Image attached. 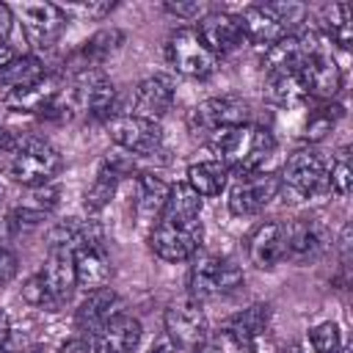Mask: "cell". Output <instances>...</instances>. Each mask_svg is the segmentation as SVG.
<instances>
[{
	"label": "cell",
	"instance_id": "d590c367",
	"mask_svg": "<svg viewBox=\"0 0 353 353\" xmlns=\"http://www.w3.org/2000/svg\"><path fill=\"white\" fill-rule=\"evenodd\" d=\"M63 8V14L69 17V14H74V17H80V19H102L105 14H110L113 8H116V3H66V6H61Z\"/></svg>",
	"mask_w": 353,
	"mask_h": 353
},
{
	"label": "cell",
	"instance_id": "cb8c5ba5",
	"mask_svg": "<svg viewBox=\"0 0 353 353\" xmlns=\"http://www.w3.org/2000/svg\"><path fill=\"white\" fill-rule=\"evenodd\" d=\"M265 97L279 108H298L309 99L301 69H273L265 72Z\"/></svg>",
	"mask_w": 353,
	"mask_h": 353
},
{
	"label": "cell",
	"instance_id": "8d00e7d4",
	"mask_svg": "<svg viewBox=\"0 0 353 353\" xmlns=\"http://www.w3.org/2000/svg\"><path fill=\"white\" fill-rule=\"evenodd\" d=\"M163 8L168 11V14H174V17H179V19H201L204 14H207V6L204 3H199V0H193V3H163Z\"/></svg>",
	"mask_w": 353,
	"mask_h": 353
},
{
	"label": "cell",
	"instance_id": "e575fe53",
	"mask_svg": "<svg viewBox=\"0 0 353 353\" xmlns=\"http://www.w3.org/2000/svg\"><path fill=\"white\" fill-rule=\"evenodd\" d=\"M265 8L276 17V22H279L287 33H290L292 25L303 22V17H306V6H301V3H265Z\"/></svg>",
	"mask_w": 353,
	"mask_h": 353
},
{
	"label": "cell",
	"instance_id": "5b68a950",
	"mask_svg": "<svg viewBox=\"0 0 353 353\" xmlns=\"http://www.w3.org/2000/svg\"><path fill=\"white\" fill-rule=\"evenodd\" d=\"M165 55L179 74L193 80H204L218 69V58L204 47L196 28H176L165 41Z\"/></svg>",
	"mask_w": 353,
	"mask_h": 353
},
{
	"label": "cell",
	"instance_id": "8992f818",
	"mask_svg": "<svg viewBox=\"0 0 353 353\" xmlns=\"http://www.w3.org/2000/svg\"><path fill=\"white\" fill-rule=\"evenodd\" d=\"M279 176H281V185H287L292 193H298L303 199L328 190V163L312 146L295 149L287 157V163H284Z\"/></svg>",
	"mask_w": 353,
	"mask_h": 353
},
{
	"label": "cell",
	"instance_id": "f35d334b",
	"mask_svg": "<svg viewBox=\"0 0 353 353\" xmlns=\"http://www.w3.org/2000/svg\"><path fill=\"white\" fill-rule=\"evenodd\" d=\"M61 353H91V345H88V336L80 334V336H72L69 342L61 345Z\"/></svg>",
	"mask_w": 353,
	"mask_h": 353
},
{
	"label": "cell",
	"instance_id": "e0dca14e",
	"mask_svg": "<svg viewBox=\"0 0 353 353\" xmlns=\"http://www.w3.org/2000/svg\"><path fill=\"white\" fill-rule=\"evenodd\" d=\"M141 334H143L141 320L119 312L85 336H88L91 353H132L141 342Z\"/></svg>",
	"mask_w": 353,
	"mask_h": 353
},
{
	"label": "cell",
	"instance_id": "d6a6232c",
	"mask_svg": "<svg viewBox=\"0 0 353 353\" xmlns=\"http://www.w3.org/2000/svg\"><path fill=\"white\" fill-rule=\"evenodd\" d=\"M350 188H353V168H350V154H347V149H342V152L334 157L331 168H328V190H331L334 196L345 199V196L350 193Z\"/></svg>",
	"mask_w": 353,
	"mask_h": 353
},
{
	"label": "cell",
	"instance_id": "60d3db41",
	"mask_svg": "<svg viewBox=\"0 0 353 353\" xmlns=\"http://www.w3.org/2000/svg\"><path fill=\"white\" fill-rule=\"evenodd\" d=\"M19 58V52L11 47V44H6V41H0V69H6L8 63H14Z\"/></svg>",
	"mask_w": 353,
	"mask_h": 353
},
{
	"label": "cell",
	"instance_id": "7a4b0ae2",
	"mask_svg": "<svg viewBox=\"0 0 353 353\" xmlns=\"http://www.w3.org/2000/svg\"><path fill=\"white\" fill-rule=\"evenodd\" d=\"M63 160L58 154V149L52 143H47L44 138H22L14 143V149L6 154V174L25 188H39L55 179V174L61 171Z\"/></svg>",
	"mask_w": 353,
	"mask_h": 353
},
{
	"label": "cell",
	"instance_id": "1f68e13d",
	"mask_svg": "<svg viewBox=\"0 0 353 353\" xmlns=\"http://www.w3.org/2000/svg\"><path fill=\"white\" fill-rule=\"evenodd\" d=\"M345 116V108L342 105H320L309 113L306 124H303V138L306 141H323L334 127L336 121Z\"/></svg>",
	"mask_w": 353,
	"mask_h": 353
},
{
	"label": "cell",
	"instance_id": "4dcf8cb0",
	"mask_svg": "<svg viewBox=\"0 0 353 353\" xmlns=\"http://www.w3.org/2000/svg\"><path fill=\"white\" fill-rule=\"evenodd\" d=\"M47 72H44V63L36 58V55H19L14 63H8L6 69H0V85H6L8 91L11 88H25L36 80H41Z\"/></svg>",
	"mask_w": 353,
	"mask_h": 353
},
{
	"label": "cell",
	"instance_id": "7dc6e473",
	"mask_svg": "<svg viewBox=\"0 0 353 353\" xmlns=\"http://www.w3.org/2000/svg\"><path fill=\"white\" fill-rule=\"evenodd\" d=\"M0 199H3V182H0Z\"/></svg>",
	"mask_w": 353,
	"mask_h": 353
},
{
	"label": "cell",
	"instance_id": "7bdbcfd3",
	"mask_svg": "<svg viewBox=\"0 0 353 353\" xmlns=\"http://www.w3.org/2000/svg\"><path fill=\"white\" fill-rule=\"evenodd\" d=\"M14 143H17V138H14L6 127H0V157H6V154L14 149Z\"/></svg>",
	"mask_w": 353,
	"mask_h": 353
},
{
	"label": "cell",
	"instance_id": "ac0fdd59",
	"mask_svg": "<svg viewBox=\"0 0 353 353\" xmlns=\"http://www.w3.org/2000/svg\"><path fill=\"white\" fill-rule=\"evenodd\" d=\"M199 39L204 41V47L218 58V55H226L232 50H237L243 41H245V33H243V25H240V17L237 14H229V11H210L199 19V28H196Z\"/></svg>",
	"mask_w": 353,
	"mask_h": 353
},
{
	"label": "cell",
	"instance_id": "4fadbf2b",
	"mask_svg": "<svg viewBox=\"0 0 353 353\" xmlns=\"http://www.w3.org/2000/svg\"><path fill=\"white\" fill-rule=\"evenodd\" d=\"M268 328H270V306L254 303L226 323L223 339L229 342V347L234 353H259V347L268 336Z\"/></svg>",
	"mask_w": 353,
	"mask_h": 353
},
{
	"label": "cell",
	"instance_id": "b9f144b4",
	"mask_svg": "<svg viewBox=\"0 0 353 353\" xmlns=\"http://www.w3.org/2000/svg\"><path fill=\"white\" fill-rule=\"evenodd\" d=\"M8 339H11V323H8V314L0 312V353H6Z\"/></svg>",
	"mask_w": 353,
	"mask_h": 353
},
{
	"label": "cell",
	"instance_id": "836d02e7",
	"mask_svg": "<svg viewBox=\"0 0 353 353\" xmlns=\"http://www.w3.org/2000/svg\"><path fill=\"white\" fill-rule=\"evenodd\" d=\"M309 345L314 353H342V331L336 323L325 320L309 331Z\"/></svg>",
	"mask_w": 353,
	"mask_h": 353
},
{
	"label": "cell",
	"instance_id": "83f0119b",
	"mask_svg": "<svg viewBox=\"0 0 353 353\" xmlns=\"http://www.w3.org/2000/svg\"><path fill=\"white\" fill-rule=\"evenodd\" d=\"M121 176H124V168H121L119 163L105 160V163L99 165L97 176H94L91 188L85 190V210H88V212L105 210V207L110 204V199L116 196V188H119Z\"/></svg>",
	"mask_w": 353,
	"mask_h": 353
},
{
	"label": "cell",
	"instance_id": "ba28073f",
	"mask_svg": "<svg viewBox=\"0 0 353 353\" xmlns=\"http://www.w3.org/2000/svg\"><path fill=\"white\" fill-rule=\"evenodd\" d=\"M281 190V176L273 171H251L240 174V179L229 188V212L237 218H248L262 212Z\"/></svg>",
	"mask_w": 353,
	"mask_h": 353
},
{
	"label": "cell",
	"instance_id": "d6986e66",
	"mask_svg": "<svg viewBox=\"0 0 353 353\" xmlns=\"http://www.w3.org/2000/svg\"><path fill=\"white\" fill-rule=\"evenodd\" d=\"M245 251L254 268L259 270H270L279 262H284V223L279 221H265L259 226H254V232L245 240Z\"/></svg>",
	"mask_w": 353,
	"mask_h": 353
},
{
	"label": "cell",
	"instance_id": "74e56055",
	"mask_svg": "<svg viewBox=\"0 0 353 353\" xmlns=\"http://www.w3.org/2000/svg\"><path fill=\"white\" fill-rule=\"evenodd\" d=\"M17 268H19L17 254L0 245V287H3V284H8V281L17 276Z\"/></svg>",
	"mask_w": 353,
	"mask_h": 353
},
{
	"label": "cell",
	"instance_id": "8fae6325",
	"mask_svg": "<svg viewBox=\"0 0 353 353\" xmlns=\"http://www.w3.org/2000/svg\"><path fill=\"white\" fill-rule=\"evenodd\" d=\"M210 323L207 314L201 309V303L196 298H185V301H174L165 309V336L179 345V347H201L207 339Z\"/></svg>",
	"mask_w": 353,
	"mask_h": 353
},
{
	"label": "cell",
	"instance_id": "9c48e42d",
	"mask_svg": "<svg viewBox=\"0 0 353 353\" xmlns=\"http://www.w3.org/2000/svg\"><path fill=\"white\" fill-rule=\"evenodd\" d=\"M251 119V105L240 97H210L204 102H199L190 116H188V127L193 135H212L221 127H232V124H245Z\"/></svg>",
	"mask_w": 353,
	"mask_h": 353
},
{
	"label": "cell",
	"instance_id": "f1b7e54d",
	"mask_svg": "<svg viewBox=\"0 0 353 353\" xmlns=\"http://www.w3.org/2000/svg\"><path fill=\"white\" fill-rule=\"evenodd\" d=\"M320 33L325 36V41H334L342 50H350L353 41V14L347 3H331L323 8L320 17Z\"/></svg>",
	"mask_w": 353,
	"mask_h": 353
},
{
	"label": "cell",
	"instance_id": "9a60e30c",
	"mask_svg": "<svg viewBox=\"0 0 353 353\" xmlns=\"http://www.w3.org/2000/svg\"><path fill=\"white\" fill-rule=\"evenodd\" d=\"M301 77H303L306 94L320 99V102L334 99L339 94V88H342V69L334 61L328 47L306 55V61L301 63Z\"/></svg>",
	"mask_w": 353,
	"mask_h": 353
},
{
	"label": "cell",
	"instance_id": "6da1fadb",
	"mask_svg": "<svg viewBox=\"0 0 353 353\" xmlns=\"http://www.w3.org/2000/svg\"><path fill=\"white\" fill-rule=\"evenodd\" d=\"M210 138V152L215 154L212 160L223 163L232 171L237 174H251V171H259L262 163L273 154L276 149V138L268 127H259V124H232V127H221L215 130Z\"/></svg>",
	"mask_w": 353,
	"mask_h": 353
},
{
	"label": "cell",
	"instance_id": "3957f363",
	"mask_svg": "<svg viewBox=\"0 0 353 353\" xmlns=\"http://www.w3.org/2000/svg\"><path fill=\"white\" fill-rule=\"evenodd\" d=\"M190 265V276H188V287H190V298L201 301V298H221L229 295L234 290L243 287V270L237 262H232L229 256L221 254H210V251H196Z\"/></svg>",
	"mask_w": 353,
	"mask_h": 353
},
{
	"label": "cell",
	"instance_id": "5bb4252c",
	"mask_svg": "<svg viewBox=\"0 0 353 353\" xmlns=\"http://www.w3.org/2000/svg\"><path fill=\"white\" fill-rule=\"evenodd\" d=\"M331 237L323 221L317 218H298L292 223H284V259L290 262H314L317 256H323V251L328 248Z\"/></svg>",
	"mask_w": 353,
	"mask_h": 353
},
{
	"label": "cell",
	"instance_id": "52a82bcc",
	"mask_svg": "<svg viewBox=\"0 0 353 353\" xmlns=\"http://www.w3.org/2000/svg\"><path fill=\"white\" fill-rule=\"evenodd\" d=\"M11 14L19 19L25 39L33 47H41V50L52 47L61 39V33L66 30V22H69V17L63 14V8L58 3H41V0L39 3H33V0L19 3L17 8H11Z\"/></svg>",
	"mask_w": 353,
	"mask_h": 353
},
{
	"label": "cell",
	"instance_id": "ab89813d",
	"mask_svg": "<svg viewBox=\"0 0 353 353\" xmlns=\"http://www.w3.org/2000/svg\"><path fill=\"white\" fill-rule=\"evenodd\" d=\"M11 25H14V14H11V6L0 3V41H6V36H8Z\"/></svg>",
	"mask_w": 353,
	"mask_h": 353
},
{
	"label": "cell",
	"instance_id": "30bf717a",
	"mask_svg": "<svg viewBox=\"0 0 353 353\" xmlns=\"http://www.w3.org/2000/svg\"><path fill=\"white\" fill-rule=\"evenodd\" d=\"M39 284L47 292L50 309H58L61 303H66L77 287V273H74V254L72 245H50L47 259L41 265V270L36 273Z\"/></svg>",
	"mask_w": 353,
	"mask_h": 353
},
{
	"label": "cell",
	"instance_id": "44dd1931",
	"mask_svg": "<svg viewBox=\"0 0 353 353\" xmlns=\"http://www.w3.org/2000/svg\"><path fill=\"white\" fill-rule=\"evenodd\" d=\"M58 199H61V190H58L52 182L39 185V188H28V196H22L19 204L8 212L11 229H22V226H36V223H41V221L58 207Z\"/></svg>",
	"mask_w": 353,
	"mask_h": 353
},
{
	"label": "cell",
	"instance_id": "bcb514c9",
	"mask_svg": "<svg viewBox=\"0 0 353 353\" xmlns=\"http://www.w3.org/2000/svg\"><path fill=\"white\" fill-rule=\"evenodd\" d=\"M284 353H301V350H298V347H290V350H284Z\"/></svg>",
	"mask_w": 353,
	"mask_h": 353
},
{
	"label": "cell",
	"instance_id": "277c9868",
	"mask_svg": "<svg viewBox=\"0 0 353 353\" xmlns=\"http://www.w3.org/2000/svg\"><path fill=\"white\" fill-rule=\"evenodd\" d=\"M204 226L199 218L193 221H154L149 229V248L163 262H185L196 251H201Z\"/></svg>",
	"mask_w": 353,
	"mask_h": 353
},
{
	"label": "cell",
	"instance_id": "f6af8a7d",
	"mask_svg": "<svg viewBox=\"0 0 353 353\" xmlns=\"http://www.w3.org/2000/svg\"><path fill=\"white\" fill-rule=\"evenodd\" d=\"M190 353H218V350H215V347H204V345H201V347H193Z\"/></svg>",
	"mask_w": 353,
	"mask_h": 353
},
{
	"label": "cell",
	"instance_id": "603a6c76",
	"mask_svg": "<svg viewBox=\"0 0 353 353\" xmlns=\"http://www.w3.org/2000/svg\"><path fill=\"white\" fill-rule=\"evenodd\" d=\"M119 309V295L113 292V287H99V290H91L80 306L74 309V328L80 334H91L97 331L102 323H108Z\"/></svg>",
	"mask_w": 353,
	"mask_h": 353
},
{
	"label": "cell",
	"instance_id": "484cf974",
	"mask_svg": "<svg viewBox=\"0 0 353 353\" xmlns=\"http://www.w3.org/2000/svg\"><path fill=\"white\" fill-rule=\"evenodd\" d=\"M168 190L171 185H165L160 176L154 174H141L138 176V193H135V210L141 215V221H154L160 218L163 207H165V199H168Z\"/></svg>",
	"mask_w": 353,
	"mask_h": 353
},
{
	"label": "cell",
	"instance_id": "7402d4cb",
	"mask_svg": "<svg viewBox=\"0 0 353 353\" xmlns=\"http://www.w3.org/2000/svg\"><path fill=\"white\" fill-rule=\"evenodd\" d=\"M63 91V83L61 77H52V74H44L41 80L25 85V88H11L6 94V105L14 108V110H22V113H39L44 116L52 102L58 99V94Z\"/></svg>",
	"mask_w": 353,
	"mask_h": 353
},
{
	"label": "cell",
	"instance_id": "ee69618b",
	"mask_svg": "<svg viewBox=\"0 0 353 353\" xmlns=\"http://www.w3.org/2000/svg\"><path fill=\"white\" fill-rule=\"evenodd\" d=\"M174 347H176V345H174L168 336H160L157 342H152V347H149L146 353H174Z\"/></svg>",
	"mask_w": 353,
	"mask_h": 353
},
{
	"label": "cell",
	"instance_id": "2e32d148",
	"mask_svg": "<svg viewBox=\"0 0 353 353\" xmlns=\"http://www.w3.org/2000/svg\"><path fill=\"white\" fill-rule=\"evenodd\" d=\"M176 99V83L171 74L165 72H157V74H149L138 83L135 88V97H132V116H141V119H149V121H157L163 119L171 105Z\"/></svg>",
	"mask_w": 353,
	"mask_h": 353
},
{
	"label": "cell",
	"instance_id": "ffe728a7",
	"mask_svg": "<svg viewBox=\"0 0 353 353\" xmlns=\"http://www.w3.org/2000/svg\"><path fill=\"white\" fill-rule=\"evenodd\" d=\"M124 41V33L119 28H105V30H97L91 39H85L69 58H66V66H72V74L77 72H88V69H99Z\"/></svg>",
	"mask_w": 353,
	"mask_h": 353
},
{
	"label": "cell",
	"instance_id": "4316f807",
	"mask_svg": "<svg viewBox=\"0 0 353 353\" xmlns=\"http://www.w3.org/2000/svg\"><path fill=\"white\" fill-rule=\"evenodd\" d=\"M226 182H229V168L218 160H201L188 168V188H193L201 199L221 196Z\"/></svg>",
	"mask_w": 353,
	"mask_h": 353
},
{
	"label": "cell",
	"instance_id": "f546056e",
	"mask_svg": "<svg viewBox=\"0 0 353 353\" xmlns=\"http://www.w3.org/2000/svg\"><path fill=\"white\" fill-rule=\"evenodd\" d=\"M199 215H201V196H199L193 188H188V182L171 185L160 218H163V221H193V218H199ZM160 218H157V221H160Z\"/></svg>",
	"mask_w": 353,
	"mask_h": 353
},
{
	"label": "cell",
	"instance_id": "7c38bea8",
	"mask_svg": "<svg viewBox=\"0 0 353 353\" xmlns=\"http://www.w3.org/2000/svg\"><path fill=\"white\" fill-rule=\"evenodd\" d=\"M108 135L116 146L127 149L130 154H154L163 143V127L157 121L124 113L108 121Z\"/></svg>",
	"mask_w": 353,
	"mask_h": 353
},
{
	"label": "cell",
	"instance_id": "d4e9b609",
	"mask_svg": "<svg viewBox=\"0 0 353 353\" xmlns=\"http://www.w3.org/2000/svg\"><path fill=\"white\" fill-rule=\"evenodd\" d=\"M240 17V25H243V33H245V41H251V44H256V47H270V44H276L279 39H284L287 36V30L276 22V17L265 8V6H248V8H243V14H237Z\"/></svg>",
	"mask_w": 353,
	"mask_h": 353
}]
</instances>
